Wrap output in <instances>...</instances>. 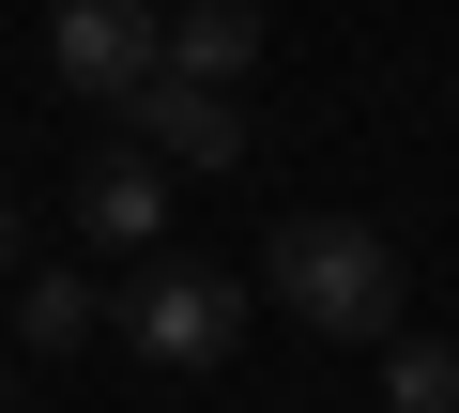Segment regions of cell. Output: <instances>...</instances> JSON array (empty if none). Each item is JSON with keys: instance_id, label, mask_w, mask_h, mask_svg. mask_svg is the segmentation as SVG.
I'll list each match as a JSON object with an SVG mask.
<instances>
[{"instance_id": "5", "label": "cell", "mask_w": 459, "mask_h": 413, "mask_svg": "<svg viewBox=\"0 0 459 413\" xmlns=\"http://www.w3.org/2000/svg\"><path fill=\"white\" fill-rule=\"evenodd\" d=\"M138 138L169 168H246V108H230V77H153L138 92Z\"/></svg>"}, {"instance_id": "8", "label": "cell", "mask_w": 459, "mask_h": 413, "mask_svg": "<svg viewBox=\"0 0 459 413\" xmlns=\"http://www.w3.org/2000/svg\"><path fill=\"white\" fill-rule=\"evenodd\" d=\"M383 413H459V337H383Z\"/></svg>"}, {"instance_id": "3", "label": "cell", "mask_w": 459, "mask_h": 413, "mask_svg": "<svg viewBox=\"0 0 459 413\" xmlns=\"http://www.w3.org/2000/svg\"><path fill=\"white\" fill-rule=\"evenodd\" d=\"M47 62L77 108H138L169 77V0H47Z\"/></svg>"}, {"instance_id": "4", "label": "cell", "mask_w": 459, "mask_h": 413, "mask_svg": "<svg viewBox=\"0 0 459 413\" xmlns=\"http://www.w3.org/2000/svg\"><path fill=\"white\" fill-rule=\"evenodd\" d=\"M169 184H184V168H169L153 138L92 153V184H77V230H92V245H123V261H153V245H169Z\"/></svg>"}, {"instance_id": "6", "label": "cell", "mask_w": 459, "mask_h": 413, "mask_svg": "<svg viewBox=\"0 0 459 413\" xmlns=\"http://www.w3.org/2000/svg\"><path fill=\"white\" fill-rule=\"evenodd\" d=\"M261 62V0H169V77H246Z\"/></svg>"}, {"instance_id": "2", "label": "cell", "mask_w": 459, "mask_h": 413, "mask_svg": "<svg viewBox=\"0 0 459 413\" xmlns=\"http://www.w3.org/2000/svg\"><path fill=\"white\" fill-rule=\"evenodd\" d=\"M108 337L138 352V367H169V383H199V367H230L246 352V276H214V261H138L123 291H108Z\"/></svg>"}, {"instance_id": "1", "label": "cell", "mask_w": 459, "mask_h": 413, "mask_svg": "<svg viewBox=\"0 0 459 413\" xmlns=\"http://www.w3.org/2000/svg\"><path fill=\"white\" fill-rule=\"evenodd\" d=\"M261 276H276V306L307 337H352V352L398 337V230H368V215H291Z\"/></svg>"}, {"instance_id": "10", "label": "cell", "mask_w": 459, "mask_h": 413, "mask_svg": "<svg viewBox=\"0 0 459 413\" xmlns=\"http://www.w3.org/2000/svg\"><path fill=\"white\" fill-rule=\"evenodd\" d=\"M0 367H16V352H0Z\"/></svg>"}, {"instance_id": "7", "label": "cell", "mask_w": 459, "mask_h": 413, "mask_svg": "<svg viewBox=\"0 0 459 413\" xmlns=\"http://www.w3.org/2000/svg\"><path fill=\"white\" fill-rule=\"evenodd\" d=\"M92 322H108V291H92V276H62V261H47V276H16V352H77Z\"/></svg>"}, {"instance_id": "9", "label": "cell", "mask_w": 459, "mask_h": 413, "mask_svg": "<svg viewBox=\"0 0 459 413\" xmlns=\"http://www.w3.org/2000/svg\"><path fill=\"white\" fill-rule=\"evenodd\" d=\"M0 276H31V215H16V199H0Z\"/></svg>"}]
</instances>
